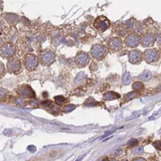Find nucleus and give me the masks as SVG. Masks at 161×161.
<instances>
[{"label": "nucleus", "instance_id": "obj_1", "mask_svg": "<svg viewBox=\"0 0 161 161\" xmlns=\"http://www.w3.org/2000/svg\"><path fill=\"white\" fill-rule=\"evenodd\" d=\"M143 57L148 64H154L160 60V51L156 48H148L144 51Z\"/></svg>", "mask_w": 161, "mask_h": 161}, {"label": "nucleus", "instance_id": "obj_2", "mask_svg": "<svg viewBox=\"0 0 161 161\" xmlns=\"http://www.w3.org/2000/svg\"><path fill=\"white\" fill-rule=\"evenodd\" d=\"M107 53V48L103 44H95V46H93L91 50H90V54L91 56L94 59H97V60H101L105 57V55Z\"/></svg>", "mask_w": 161, "mask_h": 161}, {"label": "nucleus", "instance_id": "obj_3", "mask_svg": "<svg viewBox=\"0 0 161 161\" xmlns=\"http://www.w3.org/2000/svg\"><path fill=\"white\" fill-rule=\"evenodd\" d=\"M110 25H111L110 20L104 15H99L94 20V26H95L99 32L106 31L110 27Z\"/></svg>", "mask_w": 161, "mask_h": 161}, {"label": "nucleus", "instance_id": "obj_4", "mask_svg": "<svg viewBox=\"0 0 161 161\" xmlns=\"http://www.w3.org/2000/svg\"><path fill=\"white\" fill-rule=\"evenodd\" d=\"M39 57L35 54H27L24 58V64L28 70H34L39 66Z\"/></svg>", "mask_w": 161, "mask_h": 161}, {"label": "nucleus", "instance_id": "obj_5", "mask_svg": "<svg viewBox=\"0 0 161 161\" xmlns=\"http://www.w3.org/2000/svg\"><path fill=\"white\" fill-rule=\"evenodd\" d=\"M123 44H124L123 41H122V39L119 37L111 38L107 43V46L110 49V51H112V52L120 51L121 49L123 48Z\"/></svg>", "mask_w": 161, "mask_h": 161}, {"label": "nucleus", "instance_id": "obj_6", "mask_svg": "<svg viewBox=\"0 0 161 161\" xmlns=\"http://www.w3.org/2000/svg\"><path fill=\"white\" fill-rule=\"evenodd\" d=\"M40 61L44 66H50L56 61V56L51 51H43L40 55Z\"/></svg>", "mask_w": 161, "mask_h": 161}, {"label": "nucleus", "instance_id": "obj_7", "mask_svg": "<svg viewBox=\"0 0 161 161\" xmlns=\"http://www.w3.org/2000/svg\"><path fill=\"white\" fill-rule=\"evenodd\" d=\"M140 39L141 37L138 34H136V33H130V34H128L125 37V43L128 47L134 48L140 44Z\"/></svg>", "mask_w": 161, "mask_h": 161}, {"label": "nucleus", "instance_id": "obj_8", "mask_svg": "<svg viewBox=\"0 0 161 161\" xmlns=\"http://www.w3.org/2000/svg\"><path fill=\"white\" fill-rule=\"evenodd\" d=\"M90 62V56L89 54L84 52V51H80L76 54L75 56V63L77 65V67L79 68H84V67L87 66V64Z\"/></svg>", "mask_w": 161, "mask_h": 161}, {"label": "nucleus", "instance_id": "obj_9", "mask_svg": "<svg viewBox=\"0 0 161 161\" xmlns=\"http://www.w3.org/2000/svg\"><path fill=\"white\" fill-rule=\"evenodd\" d=\"M19 96L24 98H31L35 97L34 90L29 85H22L18 89Z\"/></svg>", "mask_w": 161, "mask_h": 161}, {"label": "nucleus", "instance_id": "obj_10", "mask_svg": "<svg viewBox=\"0 0 161 161\" xmlns=\"http://www.w3.org/2000/svg\"><path fill=\"white\" fill-rule=\"evenodd\" d=\"M155 43V36L152 33H145L141 36L140 43L145 47H151Z\"/></svg>", "mask_w": 161, "mask_h": 161}, {"label": "nucleus", "instance_id": "obj_11", "mask_svg": "<svg viewBox=\"0 0 161 161\" xmlns=\"http://www.w3.org/2000/svg\"><path fill=\"white\" fill-rule=\"evenodd\" d=\"M15 48L12 43H4L1 46V51H0V54H1L2 57H4V58L12 57L15 55Z\"/></svg>", "mask_w": 161, "mask_h": 161}, {"label": "nucleus", "instance_id": "obj_12", "mask_svg": "<svg viewBox=\"0 0 161 161\" xmlns=\"http://www.w3.org/2000/svg\"><path fill=\"white\" fill-rule=\"evenodd\" d=\"M144 57H143V53L140 50H132L131 52H129L128 54V60L129 62L133 65H138L140 64L143 61Z\"/></svg>", "mask_w": 161, "mask_h": 161}, {"label": "nucleus", "instance_id": "obj_13", "mask_svg": "<svg viewBox=\"0 0 161 161\" xmlns=\"http://www.w3.org/2000/svg\"><path fill=\"white\" fill-rule=\"evenodd\" d=\"M6 67L10 73L16 74V73H19V70L21 69V64H20V61L18 59H11L8 61Z\"/></svg>", "mask_w": 161, "mask_h": 161}, {"label": "nucleus", "instance_id": "obj_14", "mask_svg": "<svg viewBox=\"0 0 161 161\" xmlns=\"http://www.w3.org/2000/svg\"><path fill=\"white\" fill-rule=\"evenodd\" d=\"M5 19L8 21V23L10 24H15L16 22L19 20V16L18 15H15V14H6L5 15Z\"/></svg>", "mask_w": 161, "mask_h": 161}, {"label": "nucleus", "instance_id": "obj_15", "mask_svg": "<svg viewBox=\"0 0 161 161\" xmlns=\"http://www.w3.org/2000/svg\"><path fill=\"white\" fill-rule=\"evenodd\" d=\"M117 98H120V95L115 92H106L103 95L104 101H114V99H117Z\"/></svg>", "mask_w": 161, "mask_h": 161}, {"label": "nucleus", "instance_id": "obj_16", "mask_svg": "<svg viewBox=\"0 0 161 161\" xmlns=\"http://www.w3.org/2000/svg\"><path fill=\"white\" fill-rule=\"evenodd\" d=\"M151 77H152V74H151V71H149V70H144L143 73L138 76V79H139V81L141 82H145V81H149V79H151Z\"/></svg>", "mask_w": 161, "mask_h": 161}, {"label": "nucleus", "instance_id": "obj_17", "mask_svg": "<svg viewBox=\"0 0 161 161\" xmlns=\"http://www.w3.org/2000/svg\"><path fill=\"white\" fill-rule=\"evenodd\" d=\"M116 32H117V34H119L120 36H125L127 34V28L123 24H119L116 27Z\"/></svg>", "mask_w": 161, "mask_h": 161}, {"label": "nucleus", "instance_id": "obj_18", "mask_svg": "<svg viewBox=\"0 0 161 161\" xmlns=\"http://www.w3.org/2000/svg\"><path fill=\"white\" fill-rule=\"evenodd\" d=\"M132 81V77L130 75L129 73H125L123 74V77H122V82H123L124 85H128L130 84Z\"/></svg>", "mask_w": 161, "mask_h": 161}, {"label": "nucleus", "instance_id": "obj_19", "mask_svg": "<svg viewBox=\"0 0 161 161\" xmlns=\"http://www.w3.org/2000/svg\"><path fill=\"white\" fill-rule=\"evenodd\" d=\"M132 88H133V90H134L135 92L141 91V90H143V89H144V84H143V82L138 80V81L133 83V84H132Z\"/></svg>", "mask_w": 161, "mask_h": 161}, {"label": "nucleus", "instance_id": "obj_20", "mask_svg": "<svg viewBox=\"0 0 161 161\" xmlns=\"http://www.w3.org/2000/svg\"><path fill=\"white\" fill-rule=\"evenodd\" d=\"M138 94L137 92H131V93H128V94H126V95L125 96L124 99H125V101H131L132 98H135L138 97Z\"/></svg>", "mask_w": 161, "mask_h": 161}, {"label": "nucleus", "instance_id": "obj_21", "mask_svg": "<svg viewBox=\"0 0 161 161\" xmlns=\"http://www.w3.org/2000/svg\"><path fill=\"white\" fill-rule=\"evenodd\" d=\"M54 101H55V103H56V104L63 105L66 102V98H64L63 96H57V97L54 98Z\"/></svg>", "mask_w": 161, "mask_h": 161}, {"label": "nucleus", "instance_id": "obj_22", "mask_svg": "<svg viewBox=\"0 0 161 161\" xmlns=\"http://www.w3.org/2000/svg\"><path fill=\"white\" fill-rule=\"evenodd\" d=\"M132 153L134 155H141L144 153V148L143 147H136L133 148L132 149Z\"/></svg>", "mask_w": 161, "mask_h": 161}, {"label": "nucleus", "instance_id": "obj_23", "mask_svg": "<svg viewBox=\"0 0 161 161\" xmlns=\"http://www.w3.org/2000/svg\"><path fill=\"white\" fill-rule=\"evenodd\" d=\"M153 147L155 148V149H159V151H161V141H155V142H153Z\"/></svg>", "mask_w": 161, "mask_h": 161}, {"label": "nucleus", "instance_id": "obj_24", "mask_svg": "<svg viewBox=\"0 0 161 161\" xmlns=\"http://www.w3.org/2000/svg\"><path fill=\"white\" fill-rule=\"evenodd\" d=\"M74 109H75L74 105H68V106H66V107L64 108L65 112H70V111H73Z\"/></svg>", "mask_w": 161, "mask_h": 161}, {"label": "nucleus", "instance_id": "obj_25", "mask_svg": "<svg viewBox=\"0 0 161 161\" xmlns=\"http://www.w3.org/2000/svg\"><path fill=\"white\" fill-rule=\"evenodd\" d=\"M137 144H138V141H137L136 139H131V140L128 142V146L133 147V146H136Z\"/></svg>", "mask_w": 161, "mask_h": 161}, {"label": "nucleus", "instance_id": "obj_26", "mask_svg": "<svg viewBox=\"0 0 161 161\" xmlns=\"http://www.w3.org/2000/svg\"><path fill=\"white\" fill-rule=\"evenodd\" d=\"M0 70H1V73H0V75H1V77L5 74V68H4V65L3 63H1V65H0Z\"/></svg>", "mask_w": 161, "mask_h": 161}, {"label": "nucleus", "instance_id": "obj_27", "mask_svg": "<svg viewBox=\"0 0 161 161\" xmlns=\"http://www.w3.org/2000/svg\"><path fill=\"white\" fill-rule=\"evenodd\" d=\"M132 161H147L145 158H143V157H136V158H134Z\"/></svg>", "mask_w": 161, "mask_h": 161}, {"label": "nucleus", "instance_id": "obj_28", "mask_svg": "<svg viewBox=\"0 0 161 161\" xmlns=\"http://www.w3.org/2000/svg\"><path fill=\"white\" fill-rule=\"evenodd\" d=\"M121 153H122V149H120V151H119V152H118V151H117V152H116L114 153V156H116V155H120Z\"/></svg>", "mask_w": 161, "mask_h": 161}, {"label": "nucleus", "instance_id": "obj_29", "mask_svg": "<svg viewBox=\"0 0 161 161\" xmlns=\"http://www.w3.org/2000/svg\"><path fill=\"white\" fill-rule=\"evenodd\" d=\"M157 91H158V92H161V85H160V86L158 87V89H157Z\"/></svg>", "mask_w": 161, "mask_h": 161}, {"label": "nucleus", "instance_id": "obj_30", "mask_svg": "<svg viewBox=\"0 0 161 161\" xmlns=\"http://www.w3.org/2000/svg\"><path fill=\"white\" fill-rule=\"evenodd\" d=\"M122 161H127V160H122Z\"/></svg>", "mask_w": 161, "mask_h": 161}]
</instances>
